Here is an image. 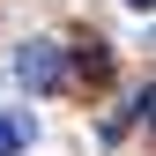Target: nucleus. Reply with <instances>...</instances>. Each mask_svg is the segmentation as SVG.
<instances>
[{
	"label": "nucleus",
	"instance_id": "1",
	"mask_svg": "<svg viewBox=\"0 0 156 156\" xmlns=\"http://www.w3.org/2000/svg\"><path fill=\"white\" fill-rule=\"evenodd\" d=\"M15 74H23L30 89H52V82H60V74H67V52L37 37V45H23V52H15Z\"/></svg>",
	"mask_w": 156,
	"mask_h": 156
},
{
	"label": "nucleus",
	"instance_id": "2",
	"mask_svg": "<svg viewBox=\"0 0 156 156\" xmlns=\"http://www.w3.org/2000/svg\"><path fill=\"white\" fill-rule=\"evenodd\" d=\"M30 134H37V126H30V112H0V156H23V149H30Z\"/></svg>",
	"mask_w": 156,
	"mask_h": 156
},
{
	"label": "nucleus",
	"instance_id": "3",
	"mask_svg": "<svg viewBox=\"0 0 156 156\" xmlns=\"http://www.w3.org/2000/svg\"><path fill=\"white\" fill-rule=\"evenodd\" d=\"M126 126H156V82H149L141 97H134V119H119V126H112V134H126Z\"/></svg>",
	"mask_w": 156,
	"mask_h": 156
},
{
	"label": "nucleus",
	"instance_id": "4",
	"mask_svg": "<svg viewBox=\"0 0 156 156\" xmlns=\"http://www.w3.org/2000/svg\"><path fill=\"white\" fill-rule=\"evenodd\" d=\"M126 8H141V15H149V8H156V0H126Z\"/></svg>",
	"mask_w": 156,
	"mask_h": 156
}]
</instances>
